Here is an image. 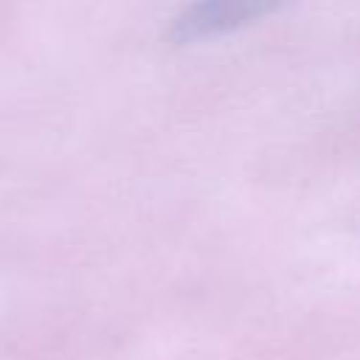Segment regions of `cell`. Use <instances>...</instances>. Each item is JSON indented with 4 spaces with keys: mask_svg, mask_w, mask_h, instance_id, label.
I'll return each mask as SVG.
<instances>
[{
    "mask_svg": "<svg viewBox=\"0 0 360 360\" xmlns=\"http://www.w3.org/2000/svg\"><path fill=\"white\" fill-rule=\"evenodd\" d=\"M281 6H287V0H191L180 14L172 17L166 39L177 48L205 42L276 14Z\"/></svg>",
    "mask_w": 360,
    "mask_h": 360,
    "instance_id": "6da1fadb",
    "label": "cell"
}]
</instances>
